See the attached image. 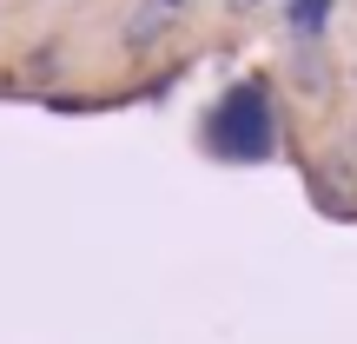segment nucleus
Returning <instances> with one entry per match:
<instances>
[{"label": "nucleus", "instance_id": "f257e3e1", "mask_svg": "<svg viewBox=\"0 0 357 344\" xmlns=\"http://www.w3.org/2000/svg\"><path fill=\"white\" fill-rule=\"evenodd\" d=\"M212 126H218V146H225V153L258 159L271 146V106H265V93H258V87H238L225 106H218Z\"/></svg>", "mask_w": 357, "mask_h": 344}, {"label": "nucleus", "instance_id": "f03ea898", "mask_svg": "<svg viewBox=\"0 0 357 344\" xmlns=\"http://www.w3.org/2000/svg\"><path fill=\"white\" fill-rule=\"evenodd\" d=\"M185 7H192V0H132V13H126V33H119V40H126L132 53L159 47V40H166L178 20H185Z\"/></svg>", "mask_w": 357, "mask_h": 344}, {"label": "nucleus", "instance_id": "7ed1b4c3", "mask_svg": "<svg viewBox=\"0 0 357 344\" xmlns=\"http://www.w3.org/2000/svg\"><path fill=\"white\" fill-rule=\"evenodd\" d=\"M291 27H298V33H318V27H324V0H298V7H291Z\"/></svg>", "mask_w": 357, "mask_h": 344}, {"label": "nucleus", "instance_id": "20e7f679", "mask_svg": "<svg viewBox=\"0 0 357 344\" xmlns=\"http://www.w3.org/2000/svg\"><path fill=\"white\" fill-rule=\"evenodd\" d=\"M231 7H238V13H245V7H258V0H231Z\"/></svg>", "mask_w": 357, "mask_h": 344}]
</instances>
